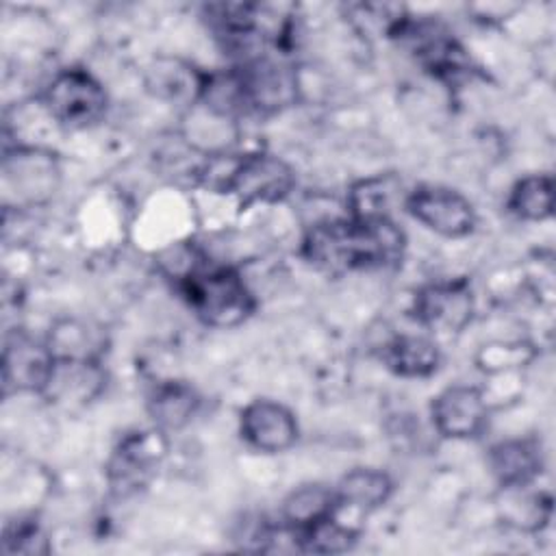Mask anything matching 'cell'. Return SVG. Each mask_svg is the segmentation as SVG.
<instances>
[{
	"label": "cell",
	"mask_w": 556,
	"mask_h": 556,
	"mask_svg": "<svg viewBox=\"0 0 556 556\" xmlns=\"http://www.w3.org/2000/svg\"><path fill=\"white\" fill-rule=\"evenodd\" d=\"M415 317L421 326L441 334H458L473 317V295L465 280L434 282L415 295Z\"/></svg>",
	"instance_id": "9"
},
{
	"label": "cell",
	"mask_w": 556,
	"mask_h": 556,
	"mask_svg": "<svg viewBox=\"0 0 556 556\" xmlns=\"http://www.w3.org/2000/svg\"><path fill=\"white\" fill-rule=\"evenodd\" d=\"M489 467L502 486L532 484L543 469L541 447L532 439H510L491 447Z\"/></svg>",
	"instance_id": "16"
},
{
	"label": "cell",
	"mask_w": 556,
	"mask_h": 556,
	"mask_svg": "<svg viewBox=\"0 0 556 556\" xmlns=\"http://www.w3.org/2000/svg\"><path fill=\"white\" fill-rule=\"evenodd\" d=\"M54 356L46 341L15 330L7 337L2 350V384L4 393H41Z\"/></svg>",
	"instance_id": "10"
},
{
	"label": "cell",
	"mask_w": 556,
	"mask_h": 556,
	"mask_svg": "<svg viewBox=\"0 0 556 556\" xmlns=\"http://www.w3.org/2000/svg\"><path fill=\"white\" fill-rule=\"evenodd\" d=\"M432 426L447 439H473L482 434L489 419V404L478 387L454 384L432 402Z\"/></svg>",
	"instance_id": "11"
},
{
	"label": "cell",
	"mask_w": 556,
	"mask_h": 556,
	"mask_svg": "<svg viewBox=\"0 0 556 556\" xmlns=\"http://www.w3.org/2000/svg\"><path fill=\"white\" fill-rule=\"evenodd\" d=\"M198 404L200 397L189 384L161 382L148 400V410L159 430H178L193 419Z\"/></svg>",
	"instance_id": "23"
},
{
	"label": "cell",
	"mask_w": 556,
	"mask_h": 556,
	"mask_svg": "<svg viewBox=\"0 0 556 556\" xmlns=\"http://www.w3.org/2000/svg\"><path fill=\"white\" fill-rule=\"evenodd\" d=\"M497 510L504 523L517 530L536 532L552 517V497L547 493L532 491L530 484L502 486Z\"/></svg>",
	"instance_id": "19"
},
{
	"label": "cell",
	"mask_w": 556,
	"mask_h": 556,
	"mask_svg": "<svg viewBox=\"0 0 556 556\" xmlns=\"http://www.w3.org/2000/svg\"><path fill=\"white\" fill-rule=\"evenodd\" d=\"M406 195L408 191L402 189V180H397L393 174L361 180L350 189L348 195L350 215L363 219H391L393 204L400 198L406 200Z\"/></svg>",
	"instance_id": "21"
},
{
	"label": "cell",
	"mask_w": 556,
	"mask_h": 556,
	"mask_svg": "<svg viewBox=\"0 0 556 556\" xmlns=\"http://www.w3.org/2000/svg\"><path fill=\"white\" fill-rule=\"evenodd\" d=\"M4 554H41L48 552L46 539L35 519H15L4 526Z\"/></svg>",
	"instance_id": "27"
},
{
	"label": "cell",
	"mask_w": 556,
	"mask_h": 556,
	"mask_svg": "<svg viewBox=\"0 0 556 556\" xmlns=\"http://www.w3.org/2000/svg\"><path fill=\"white\" fill-rule=\"evenodd\" d=\"M295 174L289 163L267 152L235 154L222 193L237 195L241 206L278 202L291 193Z\"/></svg>",
	"instance_id": "5"
},
{
	"label": "cell",
	"mask_w": 556,
	"mask_h": 556,
	"mask_svg": "<svg viewBox=\"0 0 556 556\" xmlns=\"http://www.w3.org/2000/svg\"><path fill=\"white\" fill-rule=\"evenodd\" d=\"M508 208L526 222H543L554 211V182L549 174H532L515 182Z\"/></svg>",
	"instance_id": "24"
},
{
	"label": "cell",
	"mask_w": 556,
	"mask_h": 556,
	"mask_svg": "<svg viewBox=\"0 0 556 556\" xmlns=\"http://www.w3.org/2000/svg\"><path fill=\"white\" fill-rule=\"evenodd\" d=\"M41 106L65 128H89L98 124L109 106V98L100 80L87 70L65 67L48 83Z\"/></svg>",
	"instance_id": "3"
},
{
	"label": "cell",
	"mask_w": 556,
	"mask_h": 556,
	"mask_svg": "<svg viewBox=\"0 0 556 556\" xmlns=\"http://www.w3.org/2000/svg\"><path fill=\"white\" fill-rule=\"evenodd\" d=\"M106 387V374L100 361L54 358L41 395L56 406L76 408L93 402Z\"/></svg>",
	"instance_id": "13"
},
{
	"label": "cell",
	"mask_w": 556,
	"mask_h": 556,
	"mask_svg": "<svg viewBox=\"0 0 556 556\" xmlns=\"http://www.w3.org/2000/svg\"><path fill=\"white\" fill-rule=\"evenodd\" d=\"M404 206L419 224L443 237H465L476 226L471 202L450 187L419 185L408 191Z\"/></svg>",
	"instance_id": "7"
},
{
	"label": "cell",
	"mask_w": 556,
	"mask_h": 556,
	"mask_svg": "<svg viewBox=\"0 0 556 556\" xmlns=\"http://www.w3.org/2000/svg\"><path fill=\"white\" fill-rule=\"evenodd\" d=\"M243 441L265 454L289 450L298 441V421L293 413L271 400L250 402L239 417Z\"/></svg>",
	"instance_id": "12"
},
{
	"label": "cell",
	"mask_w": 556,
	"mask_h": 556,
	"mask_svg": "<svg viewBox=\"0 0 556 556\" xmlns=\"http://www.w3.org/2000/svg\"><path fill=\"white\" fill-rule=\"evenodd\" d=\"M341 506L358 510L380 508L393 493V480L389 473L371 467H358L348 471L334 486Z\"/></svg>",
	"instance_id": "22"
},
{
	"label": "cell",
	"mask_w": 556,
	"mask_h": 556,
	"mask_svg": "<svg viewBox=\"0 0 556 556\" xmlns=\"http://www.w3.org/2000/svg\"><path fill=\"white\" fill-rule=\"evenodd\" d=\"M204 78L206 74L198 72L189 63L180 59L161 56L148 67L146 85H148V91L161 100L193 106L202 98Z\"/></svg>",
	"instance_id": "15"
},
{
	"label": "cell",
	"mask_w": 556,
	"mask_h": 556,
	"mask_svg": "<svg viewBox=\"0 0 556 556\" xmlns=\"http://www.w3.org/2000/svg\"><path fill=\"white\" fill-rule=\"evenodd\" d=\"M46 343L54 358H76V361H100L104 348V332L83 319H61L56 321Z\"/></svg>",
	"instance_id": "20"
},
{
	"label": "cell",
	"mask_w": 556,
	"mask_h": 556,
	"mask_svg": "<svg viewBox=\"0 0 556 556\" xmlns=\"http://www.w3.org/2000/svg\"><path fill=\"white\" fill-rule=\"evenodd\" d=\"M404 232L393 219L341 217L311 226L302 241L304 258L321 271L387 269L402 261Z\"/></svg>",
	"instance_id": "1"
},
{
	"label": "cell",
	"mask_w": 556,
	"mask_h": 556,
	"mask_svg": "<svg viewBox=\"0 0 556 556\" xmlns=\"http://www.w3.org/2000/svg\"><path fill=\"white\" fill-rule=\"evenodd\" d=\"M536 356V350L528 341H491L480 348L476 361L482 371L489 376L513 374L526 367Z\"/></svg>",
	"instance_id": "26"
},
{
	"label": "cell",
	"mask_w": 556,
	"mask_h": 556,
	"mask_svg": "<svg viewBox=\"0 0 556 556\" xmlns=\"http://www.w3.org/2000/svg\"><path fill=\"white\" fill-rule=\"evenodd\" d=\"M191 311L213 328H232L254 311V295L230 267H206L193 261L176 276Z\"/></svg>",
	"instance_id": "2"
},
{
	"label": "cell",
	"mask_w": 556,
	"mask_h": 556,
	"mask_svg": "<svg viewBox=\"0 0 556 556\" xmlns=\"http://www.w3.org/2000/svg\"><path fill=\"white\" fill-rule=\"evenodd\" d=\"M61 169L52 152L37 146H15L2 156L4 202L15 206H37L48 202L59 187Z\"/></svg>",
	"instance_id": "4"
},
{
	"label": "cell",
	"mask_w": 556,
	"mask_h": 556,
	"mask_svg": "<svg viewBox=\"0 0 556 556\" xmlns=\"http://www.w3.org/2000/svg\"><path fill=\"white\" fill-rule=\"evenodd\" d=\"M289 530V528H287ZM293 541H298L300 549L304 552H315V554H339V552H348L354 541L356 534L354 530H350L348 526L337 521L334 517H328L315 526H308L304 530H289Z\"/></svg>",
	"instance_id": "25"
},
{
	"label": "cell",
	"mask_w": 556,
	"mask_h": 556,
	"mask_svg": "<svg viewBox=\"0 0 556 556\" xmlns=\"http://www.w3.org/2000/svg\"><path fill=\"white\" fill-rule=\"evenodd\" d=\"M341 508L337 491L326 484H302L282 502V521L289 530H304L328 517H334Z\"/></svg>",
	"instance_id": "18"
},
{
	"label": "cell",
	"mask_w": 556,
	"mask_h": 556,
	"mask_svg": "<svg viewBox=\"0 0 556 556\" xmlns=\"http://www.w3.org/2000/svg\"><path fill=\"white\" fill-rule=\"evenodd\" d=\"M380 358L397 376L426 378L437 371L441 354L437 343L424 334H397L382 345Z\"/></svg>",
	"instance_id": "17"
},
{
	"label": "cell",
	"mask_w": 556,
	"mask_h": 556,
	"mask_svg": "<svg viewBox=\"0 0 556 556\" xmlns=\"http://www.w3.org/2000/svg\"><path fill=\"white\" fill-rule=\"evenodd\" d=\"M165 452L163 430L137 432L122 441L109 463V480L115 489H132L139 486L146 473L159 463Z\"/></svg>",
	"instance_id": "14"
},
{
	"label": "cell",
	"mask_w": 556,
	"mask_h": 556,
	"mask_svg": "<svg viewBox=\"0 0 556 556\" xmlns=\"http://www.w3.org/2000/svg\"><path fill=\"white\" fill-rule=\"evenodd\" d=\"M391 37H395L428 72L437 74L439 78H452L467 70L469 61L465 50L437 22H413L402 17L391 30Z\"/></svg>",
	"instance_id": "6"
},
{
	"label": "cell",
	"mask_w": 556,
	"mask_h": 556,
	"mask_svg": "<svg viewBox=\"0 0 556 556\" xmlns=\"http://www.w3.org/2000/svg\"><path fill=\"white\" fill-rule=\"evenodd\" d=\"M245 111L276 113L298 100V76L285 63L267 56L235 67Z\"/></svg>",
	"instance_id": "8"
}]
</instances>
